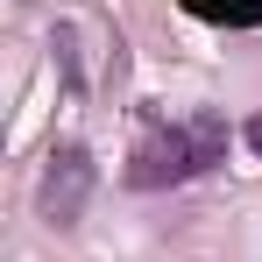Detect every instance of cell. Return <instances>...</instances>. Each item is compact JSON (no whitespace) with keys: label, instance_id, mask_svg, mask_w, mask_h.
Here are the masks:
<instances>
[{"label":"cell","instance_id":"obj_1","mask_svg":"<svg viewBox=\"0 0 262 262\" xmlns=\"http://www.w3.org/2000/svg\"><path fill=\"white\" fill-rule=\"evenodd\" d=\"M213 163H227V121L206 106V114H191V121H177V128H149L142 135L135 156H128V184L135 191H163V184L206 177Z\"/></svg>","mask_w":262,"mask_h":262},{"label":"cell","instance_id":"obj_2","mask_svg":"<svg viewBox=\"0 0 262 262\" xmlns=\"http://www.w3.org/2000/svg\"><path fill=\"white\" fill-rule=\"evenodd\" d=\"M92 184H99V163H92L85 142H57L43 156V184H36V213L50 227H78L92 206Z\"/></svg>","mask_w":262,"mask_h":262},{"label":"cell","instance_id":"obj_3","mask_svg":"<svg viewBox=\"0 0 262 262\" xmlns=\"http://www.w3.org/2000/svg\"><path fill=\"white\" fill-rule=\"evenodd\" d=\"M177 7L213 29H262V0H177Z\"/></svg>","mask_w":262,"mask_h":262},{"label":"cell","instance_id":"obj_4","mask_svg":"<svg viewBox=\"0 0 262 262\" xmlns=\"http://www.w3.org/2000/svg\"><path fill=\"white\" fill-rule=\"evenodd\" d=\"M241 135H248V149H255V156H262V114H255V121H248V128H241Z\"/></svg>","mask_w":262,"mask_h":262}]
</instances>
